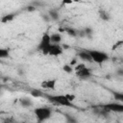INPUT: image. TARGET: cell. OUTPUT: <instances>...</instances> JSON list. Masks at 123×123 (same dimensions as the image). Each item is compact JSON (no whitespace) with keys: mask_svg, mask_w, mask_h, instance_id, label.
<instances>
[{"mask_svg":"<svg viewBox=\"0 0 123 123\" xmlns=\"http://www.w3.org/2000/svg\"><path fill=\"white\" fill-rule=\"evenodd\" d=\"M65 96H66V98L72 103V101H74V99H75V95H72V94H65Z\"/></svg>","mask_w":123,"mask_h":123,"instance_id":"44dd1931","label":"cell"},{"mask_svg":"<svg viewBox=\"0 0 123 123\" xmlns=\"http://www.w3.org/2000/svg\"><path fill=\"white\" fill-rule=\"evenodd\" d=\"M92 59V62H96V63H103L106 61H108L110 59L109 55L103 51H99V50H89L87 51Z\"/></svg>","mask_w":123,"mask_h":123,"instance_id":"3957f363","label":"cell"},{"mask_svg":"<svg viewBox=\"0 0 123 123\" xmlns=\"http://www.w3.org/2000/svg\"><path fill=\"white\" fill-rule=\"evenodd\" d=\"M65 118H66V123H78V120L74 116H72V115L66 114Z\"/></svg>","mask_w":123,"mask_h":123,"instance_id":"ac0fdd59","label":"cell"},{"mask_svg":"<svg viewBox=\"0 0 123 123\" xmlns=\"http://www.w3.org/2000/svg\"><path fill=\"white\" fill-rule=\"evenodd\" d=\"M9 56H10V51H9V49L0 48V60H1V59L9 58Z\"/></svg>","mask_w":123,"mask_h":123,"instance_id":"9a60e30c","label":"cell"},{"mask_svg":"<svg viewBox=\"0 0 123 123\" xmlns=\"http://www.w3.org/2000/svg\"><path fill=\"white\" fill-rule=\"evenodd\" d=\"M78 57L82 60V61H85V62H92V59L89 55V53L85 50V51H80L78 53Z\"/></svg>","mask_w":123,"mask_h":123,"instance_id":"9c48e42d","label":"cell"},{"mask_svg":"<svg viewBox=\"0 0 123 123\" xmlns=\"http://www.w3.org/2000/svg\"><path fill=\"white\" fill-rule=\"evenodd\" d=\"M51 42H50V36L48 34H44L41 37V39L37 45V49L42 52L43 55H48L49 48H50Z\"/></svg>","mask_w":123,"mask_h":123,"instance_id":"277c9868","label":"cell"},{"mask_svg":"<svg viewBox=\"0 0 123 123\" xmlns=\"http://www.w3.org/2000/svg\"><path fill=\"white\" fill-rule=\"evenodd\" d=\"M47 99L57 105L60 106H63V107H74V105L66 98L65 95L62 94H58V95H46Z\"/></svg>","mask_w":123,"mask_h":123,"instance_id":"7a4b0ae2","label":"cell"},{"mask_svg":"<svg viewBox=\"0 0 123 123\" xmlns=\"http://www.w3.org/2000/svg\"><path fill=\"white\" fill-rule=\"evenodd\" d=\"M34 113H35L37 121L39 123H41L51 117L52 111H51V109H49L47 107H39V108H36L34 110Z\"/></svg>","mask_w":123,"mask_h":123,"instance_id":"6da1fadb","label":"cell"},{"mask_svg":"<svg viewBox=\"0 0 123 123\" xmlns=\"http://www.w3.org/2000/svg\"><path fill=\"white\" fill-rule=\"evenodd\" d=\"M118 44H122V41H119V42H118ZM113 46H114V47H113L112 49H114V48H116V46H117V44H116V45H113Z\"/></svg>","mask_w":123,"mask_h":123,"instance_id":"d4e9b609","label":"cell"},{"mask_svg":"<svg viewBox=\"0 0 123 123\" xmlns=\"http://www.w3.org/2000/svg\"><path fill=\"white\" fill-rule=\"evenodd\" d=\"M20 104H21V106L23 108H29V107H31L33 105L32 101L30 99H28V98H22V99H20Z\"/></svg>","mask_w":123,"mask_h":123,"instance_id":"5bb4252c","label":"cell"},{"mask_svg":"<svg viewBox=\"0 0 123 123\" xmlns=\"http://www.w3.org/2000/svg\"><path fill=\"white\" fill-rule=\"evenodd\" d=\"M47 14L49 15L50 20H53V21H57V20H59V18H60V14H59V12H58V11H57L56 9L49 10Z\"/></svg>","mask_w":123,"mask_h":123,"instance_id":"8fae6325","label":"cell"},{"mask_svg":"<svg viewBox=\"0 0 123 123\" xmlns=\"http://www.w3.org/2000/svg\"><path fill=\"white\" fill-rule=\"evenodd\" d=\"M62 52H63V49L62 48V46L60 44H51L50 45V48H49L48 55L57 57V56L62 55Z\"/></svg>","mask_w":123,"mask_h":123,"instance_id":"52a82bcc","label":"cell"},{"mask_svg":"<svg viewBox=\"0 0 123 123\" xmlns=\"http://www.w3.org/2000/svg\"><path fill=\"white\" fill-rule=\"evenodd\" d=\"M42 18H43V20H44V21H46V22L50 21V17H49V15H48V14H43V15H42Z\"/></svg>","mask_w":123,"mask_h":123,"instance_id":"7402d4cb","label":"cell"},{"mask_svg":"<svg viewBox=\"0 0 123 123\" xmlns=\"http://www.w3.org/2000/svg\"><path fill=\"white\" fill-rule=\"evenodd\" d=\"M83 31L85 33V37H87L89 39H91V37H92V34H93V30L90 27H86Z\"/></svg>","mask_w":123,"mask_h":123,"instance_id":"2e32d148","label":"cell"},{"mask_svg":"<svg viewBox=\"0 0 123 123\" xmlns=\"http://www.w3.org/2000/svg\"><path fill=\"white\" fill-rule=\"evenodd\" d=\"M75 69H76V74H77V76H79L80 78H88V77L91 75L90 70H89L87 67H86L85 64H83V63L78 64V65L75 67Z\"/></svg>","mask_w":123,"mask_h":123,"instance_id":"8992f818","label":"cell"},{"mask_svg":"<svg viewBox=\"0 0 123 123\" xmlns=\"http://www.w3.org/2000/svg\"><path fill=\"white\" fill-rule=\"evenodd\" d=\"M0 62H1V60H0Z\"/></svg>","mask_w":123,"mask_h":123,"instance_id":"484cf974","label":"cell"},{"mask_svg":"<svg viewBox=\"0 0 123 123\" xmlns=\"http://www.w3.org/2000/svg\"><path fill=\"white\" fill-rule=\"evenodd\" d=\"M15 15H16L15 13H8V14H5V15H3V16L1 17L0 22H1V23H8V22H11V21H12V20L14 19Z\"/></svg>","mask_w":123,"mask_h":123,"instance_id":"7c38bea8","label":"cell"},{"mask_svg":"<svg viewBox=\"0 0 123 123\" xmlns=\"http://www.w3.org/2000/svg\"><path fill=\"white\" fill-rule=\"evenodd\" d=\"M29 12H33V11H35L36 10V8L35 7H33V6H31V7H28V9H27Z\"/></svg>","mask_w":123,"mask_h":123,"instance_id":"603a6c76","label":"cell"},{"mask_svg":"<svg viewBox=\"0 0 123 123\" xmlns=\"http://www.w3.org/2000/svg\"><path fill=\"white\" fill-rule=\"evenodd\" d=\"M64 31L70 36V37H77L78 36V32L75 30V29H73V28H65L64 29Z\"/></svg>","mask_w":123,"mask_h":123,"instance_id":"e0dca14e","label":"cell"},{"mask_svg":"<svg viewBox=\"0 0 123 123\" xmlns=\"http://www.w3.org/2000/svg\"><path fill=\"white\" fill-rule=\"evenodd\" d=\"M113 97H114L115 100H117L119 102L123 101V94L120 93V92H113Z\"/></svg>","mask_w":123,"mask_h":123,"instance_id":"d6986e66","label":"cell"},{"mask_svg":"<svg viewBox=\"0 0 123 123\" xmlns=\"http://www.w3.org/2000/svg\"><path fill=\"white\" fill-rule=\"evenodd\" d=\"M61 41H62V36L60 33H54L50 36L51 44H59Z\"/></svg>","mask_w":123,"mask_h":123,"instance_id":"30bf717a","label":"cell"},{"mask_svg":"<svg viewBox=\"0 0 123 123\" xmlns=\"http://www.w3.org/2000/svg\"><path fill=\"white\" fill-rule=\"evenodd\" d=\"M99 16L102 20H105V21H109L110 18H111L109 12H107L105 10H100L99 11Z\"/></svg>","mask_w":123,"mask_h":123,"instance_id":"4fadbf2b","label":"cell"},{"mask_svg":"<svg viewBox=\"0 0 123 123\" xmlns=\"http://www.w3.org/2000/svg\"><path fill=\"white\" fill-rule=\"evenodd\" d=\"M62 69H63V71L66 72V73H71V72L73 71L72 66L69 65V64H64V65L62 66Z\"/></svg>","mask_w":123,"mask_h":123,"instance_id":"ffe728a7","label":"cell"},{"mask_svg":"<svg viewBox=\"0 0 123 123\" xmlns=\"http://www.w3.org/2000/svg\"><path fill=\"white\" fill-rule=\"evenodd\" d=\"M102 108L105 110V111H115V112H122L123 111V105L120 104V103H115V102H112V103H108V104H105L102 106Z\"/></svg>","mask_w":123,"mask_h":123,"instance_id":"5b68a950","label":"cell"},{"mask_svg":"<svg viewBox=\"0 0 123 123\" xmlns=\"http://www.w3.org/2000/svg\"><path fill=\"white\" fill-rule=\"evenodd\" d=\"M40 86H41V87H43V88L53 89V88H55V86H56V80H55V79L45 80V81L41 82Z\"/></svg>","mask_w":123,"mask_h":123,"instance_id":"ba28073f","label":"cell"},{"mask_svg":"<svg viewBox=\"0 0 123 123\" xmlns=\"http://www.w3.org/2000/svg\"><path fill=\"white\" fill-rule=\"evenodd\" d=\"M75 63H76V59H73V60L71 61V62H70V64H69V65H71V66H72V65H74Z\"/></svg>","mask_w":123,"mask_h":123,"instance_id":"cb8c5ba5","label":"cell"}]
</instances>
